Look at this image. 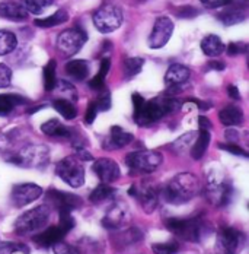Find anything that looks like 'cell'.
Here are the masks:
<instances>
[{"label": "cell", "instance_id": "26", "mask_svg": "<svg viewBox=\"0 0 249 254\" xmlns=\"http://www.w3.org/2000/svg\"><path fill=\"white\" fill-rule=\"evenodd\" d=\"M223 41L217 35H207L201 41V50L208 57H219L224 51Z\"/></svg>", "mask_w": 249, "mask_h": 254}, {"label": "cell", "instance_id": "5", "mask_svg": "<svg viewBox=\"0 0 249 254\" xmlns=\"http://www.w3.org/2000/svg\"><path fill=\"white\" fill-rule=\"evenodd\" d=\"M92 19H94V25L97 26L100 32L109 34L123 25L124 15H123L121 7H118L117 4L106 3V4H102L98 10H95Z\"/></svg>", "mask_w": 249, "mask_h": 254}, {"label": "cell", "instance_id": "25", "mask_svg": "<svg viewBox=\"0 0 249 254\" xmlns=\"http://www.w3.org/2000/svg\"><path fill=\"white\" fill-rule=\"evenodd\" d=\"M89 69H91L89 63H88L86 60H82V59L70 60V62L66 64V67H64L66 73L72 77L73 80H76V82L85 80V79L88 77V75H89Z\"/></svg>", "mask_w": 249, "mask_h": 254}, {"label": "cell", "instance_id": "47", "mask_svg": "<svg viewBox=\"0 0 249 254\" xmlns=\"http://www.w3.org/2000/svg\"><path fill=\"white\" fill-rule=\"evenodd\" d=\"M219 148L226 151V152H230L232 155H239V156L248 158V153L245 152L241 146H238V145H233V143H220Z\"/></svg>", "mask_w": 249, "mask_h": 254}, {"label": "cell", "instance_id": "31", "mask_svg": "<svg viewBox=\"0 0 249 254\" xmlns=\"http://www.w3.org/2000/svg\"><path fill=\"white\" fill-rule=\"evenodd\" d=\"M52 107L55 108V111L63 116L66 120H73L77 116V110H76L75 104L69 100H64V98H57L52 101Z\"/></svg>", "mask_w": 249, "mask_h": 254}, {"label": "cell", "instance_id": "34", "mask_svg": "<svg viewBox=\"0 0 249 254\" xmlns=\"http://www.w3.org/2000/svg\"><path fill=\"white\" fill-rule=\"evenodd\" d=\"M54 89L58 92L60 98L69 100V101H77V91H76L75 85L67 82V80H57Z\"/></svg>", "mask_w": 249, "mask_h": 254}, {"label": "cell", "instance_id": "4", "mask_svg": "<svg viewBox=\"0 0 249 254\" xmlns=\"http://www.w3.org/2000/svg\"><path fill=\"white\" fill-rule=\"evenodd\" d=\"M6 161L25 168H46L50 161V149L44 145H26Z\"/></svg>", "mask_w": 249, "mask_h": 254}, {"label": "cell", "instance_id": "40", "mask_svg": "<svg viewBox=\"0 0 249 254\" xmlns=\"http://www.w3.org/2000/svg\"><path fill=\"white\" fill-rule=\"evenodd\" d=\"M151 252L154 254H178L179 246L176 243H157L151 246Z\"/></svg>", "mask_w": 249, "mask_h": 254}, {"label": "cell", "instance_id": "21", "mask_svg": "<svg viewBox=\"0 0 249 254\" xmlns=\"http://www.w3.org/2000/svg\"><path fill=\"white\" fill-rule=\"evenodd\" d=\"M41 130L44 134L51 136V137H60V139H73V136L76 134L75 128H70V127L64 126L60 120H55V119H51L49 122H46Z\"/></svg>", "mask_w": 249, "mask_h": 254}, {"label": "cell", "instance_id": "46", "mask_svg": "<svg viewBox=\"0 0 249 254\" xmlns=\"http://www.w3.org/2000/svg\"><path fill=\"white\" fill-rule=\"evenodd\" d=\"M224 50L227 51L229 56H238V54H242V53H247L248 50V46L245 43H230Z\"/></svg>", "mask_w": 249, "mask_h": 254}, {"label": "cell", "instance_id": "37", "mask_svg": "<svg viewBox=\"0 0 249 254\" xmlns=\"http://www.w3.org/2000/svg\"><path fill=\"white\" fill-rule=\"evenodd\" d=\"M55 67H57V64L54 60H50L44 67V88H46V91H52L55 83H57Z\"/></svg>", "mask_w": 249, "mask_h": 254}, {"label": "cell", "instance_id": "1", "mask_svg": "<svg viewBox=\"0 0 249 254\" xmlns=\"http://www.w3.org/2000/svg\"><path fill=\"white\" fill-rule=\"evenodd\" d=\"M199 191V180L196 174L181 173L175 176L160 193L163 199L171 204L188 203Z\"/></svg>", "mask_w": 249, "mask_h": 254}, {"label": "cell", "instance_id": "8", "mask_svg": "<svg viewBox=\"0 0 249 254\" xmlns=\"http://www.w3.org/2000/svg\"><path fill=\"white\" fill-rule=\"evenodd\" d=\"M163 161L162 153L157 151H137L130 152L125 156V164L131 171L150 174L156 171Z\"/></svg>", "mask_w": 249, "mask_h": 254}, {"label": "cell", "instance_id": "24", "mask_svg": "<svg viewBox=\"0 0 249 254\" xmlns=\"http://www.w3.org/2000/svg\"><path fill=\"white\" fill-rule=\"evenodd\" d=\"M219 119L224 126H241L244 123V111L238 105H226L219 113Z\"/></svg>", "mask_w": 249, "mask_h": 254}, {"label": "cell", "instance_id": "44", "mask_svg": "<svg viewBox=\"0 0 249 254\" xmlns=\"http://www.w3.org/2000/svg\"><path fill=\"white\" fill-rule=\"evenodd\" d=\"M10 80H12V70L6 64L0 63V88L9 86Z\"/></svg>", "mask_w": 249, "mask_h": 254}, {"label": "cell", "instance_id": "11", "mask_svg": "<svg viewBox=\"0 0 249 254\" xmlns=\"http://www.w3.org/2000/svg\"><path fill=\"white\" fill-rule=\"evenodd\" d=\"M128 194L131 197H136L148 213H151L159 206L160 190L150 181H143L140 186H131L128 189Z\"/></svg>", "mask_w": 249, "mask_h": 254}, {"label": "cell", "instance_id": "35", "mask_svg": "<svg viewBox=\"0 0 249 254\" xmlns=\"http://www.w3.org/2000/svg\"><path fill=\"white\" fill-rule=\"evenodd\" d=\"M19 3L25 7L28 13L40 15L52 4V0H19Z\"/></svg>", "mask_w": 249, "mask_h": 254}, {"label": "cell", "instance_id": "43", "mask_svg": "<svg viewBox=\"0 0 249 254\" xmlns=\"http://www.w3.org/2000/svg\"><path fill=\"white\" fill-rule=\"evenodd\" d=\"M52 252L54 254H80L79 250H76L75 247H72L70 244H66L63 241H58L52 246Z\"/></svg>", "mask_w": 249, "mask_h": 254}, {"label": "cell", "instance_id": "3", "mask_svg": "<svg viewBox=\"0 0 249 254\" xmlns=\"http://www.w3.org/2000/svg\"><path fill=\"white\" fill-rule=\"evenodd\" d=\"M51 216V207L49 204H40L34 209L22 213L15 221V231L19 235H29L47 227Z\"/></svg>", "mask_w": 249, "mask_h": 254}, {"label": "cell", "instance_id": "41", "mask_svg": "<svg viewBox=\"0 0 249 254\" xmlns=\"http://www.w3.org/2000/svg\"><path fill=\"white\" fill-rule=\"evenodd\" d=\"M60 213V221H58V227L63 229L66 234L70 232L75 228V219L72 216V212H58Z\"/></svg>", "mask_w": 249, "mask_h": 254}, {"label": "cell", "instance_id": "51", "mask_svg": "<svg viewBox=\"0 0 249 254\" xmlns=\"http://www.w3.org/2000/svg\"><path fill=\"white\" fill-rule=\"evenodd\" d=\"M199 130H210L213 125L210 123V120H208L207 117H204V116H199Z\"/></svg>", "mask_w": 249, "mask_h": 254}, {"label": "cell", "instance_id": "17", "mask_svg": "<svg viewBox=\"0 0 249 254\" xmlns=\"http://www.w3.org/2000/svg\"><path fill=\"white\" fill-rule=\"evenodd\" d=\"M92 170L98 176L100 181L105 183V184L117 181L118 177H120V174H121L118 164L114 159H111V158H100L98 161L94 162Z\"/></svg>", "mask_w": 249, "mask_h": 254}, {"label": "cell", "instance_id": "39", "mask_svg": "<svg viewBox=\"0 0 249 254\" xmlns=\"http://www.w3.org/2000/svg\"><path fill=\"white\" fill-rule=\"evenodd\" d=\"M196 137V133H187V134H184L182 137H179V139H176L174 143L171 145V149L176 153H181L184 152V151H187L190 146H191V142H193V139Z\"/></svg>", "mask_w": 249, "mask_h": 254}, {"label": "cell", "instance_id": "7", "mask_svg": "<svg viewBox=\"0 0 249 254\" xmlns=\"http://www.w3.org/2000/svg\"><path fill=\"white\" fill-rule=\"evenodd\" d=\"M166 114H168L166 97L151 98L149 101H145L139 108L134 110V122L139 126H149V125L159 122Z\"/></svg>", "mask_w": 249, "mask_h": 254}, {"label": "cell", "instance_id": "53", "mask_svg": "<svg viewBox=\"0 0 249 254\" xmlns=\"http://www.w3.org/2000/svg\"><path fill=\"white\" fill-rule=\"evenodd\" d=\"M226 136H227V139H236V137H238V131H236V130H235V131H232V130H227Z\"/></svg>", "mask_w": 249, "mask_h": 254}, {"label": "cell", "instance_id": "36", "mask_svg": "<svg viewBox=\"0 0 249 254\" xmlns=\"http://www.w3.org/2000/svg\"><path fill=\"white\" fill-rule=\"evenodd\" d=\"M145 64V60L140 59V57H130L124 62V73L127 79L130 77H134L136 75L140 73L142 67Z\"/></svg>", "mask_w": 249, "mask_h": 254}, {"label": "cell", "instance_id": "42", "mask_svg": "<svg viewBox=\"0 0 249 254\" xmlns=\"http://www.w3.org/2000/svg\"><path fill=\"white\" fill-rule=\"evenodd\" d=\"M199 10L194 6H181L179 9H176V16L181 19H190V18H196L199 16Z\"/></svg>", "mask_w": 249, "mask_h": 254}, {"label": "cell", "instance_id": "14", "mask_svg": "<svg viewBox=\"0 0 249 254\" xmlns=\"http://www.w3.org/2000/svg\"><path fill=\"white\" fill-rule=\"evenodd\" d=\"M131 222V213L128 206L123 202L114 203L105 213L102 225L108 229H121Z\"/></svg>", "mask_w": 249, "mask_h": 254}, {"label": "cell", "instance_id": "27", "mask_svg": "<svg viewBox=\"0 0 249 254\" xmlns=\"http://www.w3.org/2000/svg\"><path fill=\"white\" fill-rule=\"evenodd\" d=\"M28 104V100L18 94H0V116H7L18 105Z\"/></svg>", "mask_w": 249, "mask_h": 254}, {"label": "cell", "instance_id": "52", "mask_svg": "<svg viewBox=\"0 0 249 254\" xmlns=\"http://www.w3.org/2000/svg\"><path fill=\"white\" fill-rule=\"evenodd\" d=\"M227 92H229V97H230L232 100H241V92H239V89H238L236 86L230 85V86L227 88Z\"/></svg>", "mask_w": 249, "mask_h": 254}, {"label": "cell", "instance_id": "33", "mask_svg": "<svg viewBox=\"0 0 249 254\" xmlns=\"http://www.w3.org/2000/svg\"><path fill=\"white\" fill-rule=\"evenodd\" d=\"M16 46H18L16 35L10 31L0 29V56H6L12 53L16 49Z\"/></svg>", "mask_w": 249, "mask_h": 254}, {"label": "cell", "instance_id": "9", "mask_svg": "<svg viewBox=\"0 0 249 254\" xmlns=\"http://www.w3.org/2000/svg\"><path fill=\"white\" fill-rule=\"evenodd\" d=\"M55 174L67 183L70 187L77 189L85 183V170L76 156H66L55 165Z\"/></svg>", "mask_w": 249, "mask_h": 254}, {"label": "cell", "instance_id": "16", "mask_svg": "<svg viewBox=\"0 0 249 254\" xmlns=\"http://www.w3.org/2000/svg\"><path fill=\"white\" fill-rule=\"evenodd\" d=\"M47 199L58 212H73L82 206V199L73 193L60 191L55 189H51L47 191Z\"/></svg>", "mask_w": 249, "mask_h": 254}, {"label": "cell", "instance_id": "13", "mask_svg": "<svg viewBox=\"0 0 249 254\" xmlns=\"http://www.w3.org/2000/svg\"><path fill=\"white\" fill-rule=\"evenodd\" d=\"M174 32V22L168 16H159L151 28L149 35V47L153 50L162 49L168 44Z\"/></svg>", "mask_w": 249, "mask_h": 254}, {"label": "cell", "instance_id": "12", "mask_svg": "<svg viewBox=\"0 0 249 254\" xmlns=\"http://www.w3.org/2000/svg\"><path fill=\"white\" fill-rule=\"evenodd\" d=\"M245 244V235L236 228L223 227L217 235V252L220 254H238Z\"/></svg>", "mask_w": 249, "mask_h": 254}, {"label": "cell", "instance_id": "45", "mask_svg": "<svg viewBox=\"0 0 249 254\" xmlns=\"http://www.w3.org/2000/svg\"><path fill=\"white\" fill-rule=\"evenodd\" d=\"M111 94L109 92H105V94H102L100 98L95 101V105H97V110L98 111H108L109 108H111Z\"/></svg>", "mask_w": 249, "mask_h": 254}, {"label": "cell", "instance_id": "32", "mask_svg": "<svg viewBox=\"0 0 249 254\" xmlns=\"http://www.w3.org/2000/svg\"><path fill=\"white\" fill-rule=\"evenodd\" d=\"M109 69H111V60H109L108 57H103V59L100 60V72L97 73V76L89 82V86H91L92 89H95V91L103 89V88H105V77L108 75Z\"/></svg>", "mask_w": 249, "mask_h": 254}, {"label": "cell", "instance_id": "29", "mask_svg": "<svg viewBox=\"0 0 249 254\" xmlns=\"http://www.w3.org/2000/svg\"><path fill=\"white\" fill-rule=\"evenodd\" d=\"M211 136H210V130H199V137L194 142V146L191 149V156L194 159H201L204 156V153L207 152V148L210 145Z\"/></svg>", "mask_w": 249, "mask_h": 254}, {"label": "cell", "instance_id": "30", "mask_svg": "<svg viewBox=\"0 0 249 254\" xmlns=\"http://www.w3.org/2000/svg\"><path fill=\"white\" fill-rule=\"evenodd\" d=\"M115 194V189H112L109 184L102 183L100 186H98L89 196V202L94 204H100L106 200H111Z\"/></svg>", "mask_w": 249, "mask_h": 254}, {"label": "cell", "instance_id": "19", "mask_svg": "<svg viewBox=\"0 0 249 254\" xmlns=\"http://www.w3.org/2000/svg\"><path fill=\"white\" fill-rule=\"evenodd\" d=\"M28 12L25 7L19 3V1H0V18L3 19H9V21H15V22H21L25 21L28 18Z\"/></svg>", "mask_w": 249, "mask_h": 254}, {"label": "cell", "instance_id": "49", "mask_svg": "<svg viewBox=\"0 0 249 254\" xmlns=\"http://www.w3.org/2000/svg\"><path fill=\"white\" fill-rule=\"evenodd\" d=\"M97 114H98L97 105H95V102H91L86 110V114H85V125H92L94 120L97 119Z\"/></svg>", "mask_w": 249, "mask_h": 254}, {"label": "cell", "instance_id": "2", "mask_svg": "<svg viewBox=\"0 0 249 254\" xmlns=\"http://www.w3.org/2000/svg\"><path fill=\"white\" fill-rule=\"evenodd\" d=\"M165 225L179 240L190 241V243H199L210 231L208 224L204 222L201 216L169 218V219H166Z\"/></svg>", "mask_w": 249, "mask_h": 254}, {"label": "cell", "instance_id": "50", "mask_svg": "<svg viewBox=\"0 0 249 254\" xmlns=\"http://www.w3.org/2000/svg\"><path fill=\"white\" fill-rule=\"evenodd\" d=\"M207 67L208 69H211V70H223L224 67H226V64L222 63V62H219V60H210L208 62V64H207Z\"/></svg>", "mask_w": 249, "mask_h": 254}, {"label": "cell", "instance_id": "28", "mask_svg": "<svg viewBox=\"0 0 249 254\" xmlns=\"http://www.w3.org/2000/svg\"><path fill=\"white\" fill-rule=\"evenodd\" d=\"M69 21V13L64 9H60L57 12H54L52 15L47 16V18H41V19H35L34 24L40 28H51V26L63 25Z\"/></svg>", "mask_w": 249, "mask_h": 254}, {"label": "cell", "instance_id": "23", "mask_svg": "<svg viewBox=\"0 0 249 254\" xmlns=\"http://www.w3.org/2000/svg\"><path fill=\"white\" fill-rule=\"evenodd\" d=\"M190 69L184 64L174 63L169 66L166 75H165V82L168 86H181L182 83H185L190 79Z\"/></svg>", "mask_w": 249, "mask_h": 254}, {"label": "cell", "instance_id": "15", "mask_svg": "<svg viewBox=\"0 0 249 254\" xmlns=\"http://www.w3.org/2000/svg\"><path fill=\"white\" fill-rule=\"evenodd\" d=\"M43 196V189L34 183H22L16 184L12 189L10 200L15 207H24L28 203H32L34 200L40 199Z\"/></svg>", "mask_w": 249, "mask_h": 254}, {"label": "cell", "instance_id": "20", "mask_svg": "<svg viewBox=\"0 0 249 254\" xmlns=\"http://www.w3.org/2000/svg\"><path fill=\"white\" fill-rule=\"evenodd\" d=\"M64 235H66V232L60 228L58 225H55V227H50V228L44 229L43 232L37 234L32 240H34V243L38 247H41V249H50L55 243L63 241Z\"/></svg>", "mask_w": 249, "mask_h": 254}, {"label": "cell", "instance_id": "18", "mask_svg": "<svg viewBox=\"0 0 249 254\" xmlns=\"http://www.w3.org/2000/svg\"><path fill=\"white\" fill-rule=\"evenodd\" d=\"M134 139V136L128 131H125L123 127L114 126L111 127L109 130V134L108 137L103 140V149L106 151H112V149H120V148H124L128 143H131Z\"/></svg>", "mask_w": 249, "mask_h": 254}, {"label": "cell", "instance_id": "22", "mask_svg": "<svg viewBox=\"0 0 249 254\" xmlns=\"http://www.w3.org/2000/svg\"><path fill=\"white\" fill-rule=\"evenodd\" d=\"M217 19L226 26L236 25L247 19V10L242 6L227 4V7L217 15Z\"/></svg>", "mask_w": 249, "mask_h": 254}, {"label": "cell", "instance_id": "54", "mask_svg": "<svg viewBox=\"0 0 249 254\" xmlns=\"http://www.w3.org/2000/svg\"><path fill=\"white\" fill-rule=\"evenodd\" d=\"M46 105H37L35 108H31V110H28V113L29 114H32V113H35V111H38V110H41V108H44Z\"/></svg>", "mask_w": 249, "mask_h": 254}, {"label": "cell", "instance_id": "38", "mask_svg": "<svg viewBox=\"0 0 249 254\" xmlns=\"http://www.w3.org/2000/svg\"><path fill=\"white\" fill-rule=\"evenodd\" d=\"M0 254H29V249L19 243H0Z\"/></svg>", "mask_w": 249, "mask_h": 254}, {"label": "cell", "instance_id": "6", "mask_svg": "<svg viewBox=\"0 0 249 254\" xmlns=\"http://www.w3.org/2000/svg\"><path fill=\"white\" fill-rule=\"evenodd\" d=\"M205 194L208 200L216 206H227L230 203L233 194V187L230 180L224 174L219 176L216 171H213V174L208 176Z\"/></svg>", "mask_w": 249, "mask_h": 254}, {"label": "cell", "instance_id": "10", "mask_svg": "<svg viewBox=\"0 0 249 254\" xmlns=\"http://www.w3.org/2000/svg\"><path fill=\"white\" fill-rule=\"evenodd\" d=\"M86 41H88V34L83 28L80 26L69 28L60 32L57 38V49L63 56L70 57L80 50Z\"/></svg>", "mask_w": 249, "mask_h": 254}, {"label": "cell", "instance_id": "48", "mask_svg": "<svg viewBox=\"0 0 249 254\" xmlns=\"http://www.w3.org/2000/svg\"><path fill=\"white\" fill-rule=\"evenodd\" d=\"M199 1L207 9H217V7H223L232 3V0H199Z\"/></svg>", "mask_w": 249, "mask_h": 254}]
</instances>
